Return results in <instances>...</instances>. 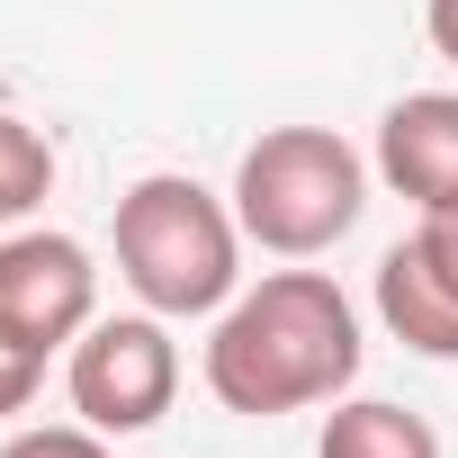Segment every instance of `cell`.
Returning <instances> with one entry per match:
<instances>
[{"label": "cell", "mask_w": 458, "mask_h": 458, "mask_svg": "<svg viewBox=\"0 0 458 458\" xmlns=\"http://www.w3.org/2000/svg\"><path fill=\"white\" fill-rule=\"evenodd\" d=\"M360 306L333 270H261L207 333V395L243 422H279L306 404H342L360 377Z\"/></svg>", "instance_id": "cell-1"}, {"label": "cell", "mask_w": 458, "mask_h": 458, "mask_svg": "<svg viewBox=\"0 0 458 458\" xmlns=\"http://www.w3.org/2000/svg\"><path fill=\"white\" fill-rule=\"evenodd\" d=\"M117 279L144 297V315H225L243 288V225L189 171H144L117 198Z\"/></svg>", "instance_id": "cell-2"}, {"label": "cell", "mask_w": 458, "mask_h": 458, "mask_svg": "<svg viewBox=\"0 0 458 458\" xmlns=\"http://www.w3.org/2000/svg\"><path fill=\"white\" fill-rule=\"evenodd\" d=\"M360 207H369V162L333 126H270L234 162V225H243V243L279 261L333 252L360 225Z\"/></svg>", "instance_id": "cell-3"}, {"label": "cell", "mask_w": 458, "mask_h": 458, "mask_svg": "<svg viewBox=\"0 0 458 458\" xmlns=\"http://www.w3.org/2000/svg\"><path fill=\"white\" fill-rule=\"evenodd\" d=\"M72 413L108 440L126 431H153L180 395V342H171V315H99L81 342H72Z\"/></svg>", "instance_id": "cell-4"}, {"label": "cell", "mask_w": 458, "mask_h": 458, "mask_svg": "<svg viewBox=\"0 0 458 458\" xmlns=\"http://www.w3.org/2000/svg\"><path fill=\"white\" fill-rule=\"evenodd\" d=\"M0 324L19 342H37L46 360L72 351L99 324V261L81 234H55V225H28V234L0 243Z\"/></svg>", "instance_id": "cell-5"}, {"label": "cell", "mask_w": 458, "mask_h": 458, "mask_svg": "<svg viewBox=\"0 0 458 458\" xmlns=\"http://www.w3.org/2000/svg\"><path fill=\"white\" fill-rule=\"evenodd\" d=\"M377 180L422 216L458 198V90H404L377 117Z\"/></svg>", "instance_id": "cell-6"}, {"label": "cell", "mask_w": 458, "mask_h": 458, "mask_svg": "<svg viewBox=\"0 0 458 458\" xmlns=\"http://www.w3.org/2000/svg\"><path fill=\"white\" fill-rule=\"evenodd\" d=\"M377 324L422 360H458V279L422 252V234H404L377 261Z\"/></svg>", "instance_id": "cell-7"}, {"label": "cell", "mask_w": 458, "mask_h": 458, "mask_svg": "<svg viewBox=\"0 0 458 458\" xmlns=\"http://www.w3.org/2000/svg\"><path fill=\"white\" fill-rule=\"evenodd\" d=\"M315 458H440V431H431L413 404L351 395V404H333V413H324Z\"/></svg>", "instance_id": "cell-8"}, {"label": "cell", "mask_w": 458, "mask_h": 458, "mask_svg": "<svg viewBox=\"0 0 458 458\" xmlns=\"http://www.w3.org/2000/svg\"><path fill=\"white\" fill-rule=\"evenodd\" d=\"M46 189H55V144L28 117L0 108V225H19L28 207H46Z\"/></svg>", "instance_id": "cell-9"}, {"label": "cell", "mask_w": 458, "mask_h": 458, "mask_svg": "<svg viewBox=\"0 0 458 458\" xmlns=\"http://www.w3.org/2000/svg\"><path fill=\"white\" fill-rule=\"evenodd\" d=\"M0 458H117V449H108V431H90V422H37V431H10V440H0Z\"/></svg>", "instance_id": "cell-10"}, {"label": "cell", "mask_w": 458, "mask_h": 458, "mask_svg": "<svg viewBox=\"0 0 458 458\" xmlns=\"http://www.w3.org/2000/svg\"><path fill=\"white\" fill-rule=\"evenodd\" d=\"M37 386H46V351H37V342H19L10 324H0V422L28 413V404H37Z\"/></svg>", "instance_id": "cell-11"}, {"label": "cell", "mask_w": 458, "mask_h": 458, "mask_svg": "<svg viewBox=\"0 0 458 458\" xmlns=\"http://www.w3.org/2000/svg\"><path fill=\"white\" fill-rule=\"evenodd\" d=\"M413 234H422V252H431V261L458 279V198H449V207H431V216L413 225Z\"/></svg>", "instance_id": "cell-12"}, {"label": "cell", "mask_w": 458, "mask_h": 458, "mask_svg": "<svg viewBox=\"0 0 458 458\" xmlns=\"http://www.w3.org/2000/svg\"><path fill=\"white\" fill-rule=\"evenodd\" d=\"M422 28H431V55H440V64H458V0H431Z\"/></svg>", "instance_id": "cell-13"}]
</instances>
